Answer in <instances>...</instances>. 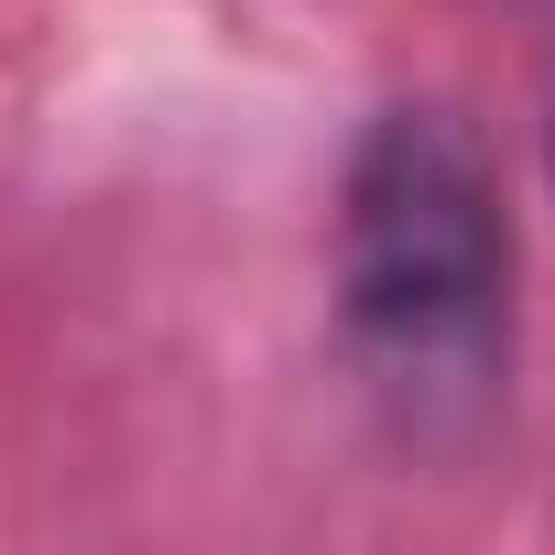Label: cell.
I'll return each mask as SVG.
<instances>
[{"mask_svg": "<svg viewBox=\"0 0 555 555\" xmlns=\"http://www.w3.org/2000/svg\"><path fill=\"white\" fill-rule=\"evenodd\" d=\"M338 349L403 447H479L512 403L522 240L457 99H382L338 164Z\"/></svg>", "mask_w": 555, "mask_h": 555, "instance_id": "obj_1", "label": "cell"}, {"mask_svg": "<svg viewBox=\"0 0 555 555\" xmlns=\"http://www.w3.org/2000/svg\"><path fill=\"white\" fill-rule=\"evenodd\" d=\"M544 175H555V77H544Z\"/></svg>", "mask_w": 555, "mask_h": 555, "instance_id": "obj_2", "label": "cell"}]
</instances>
